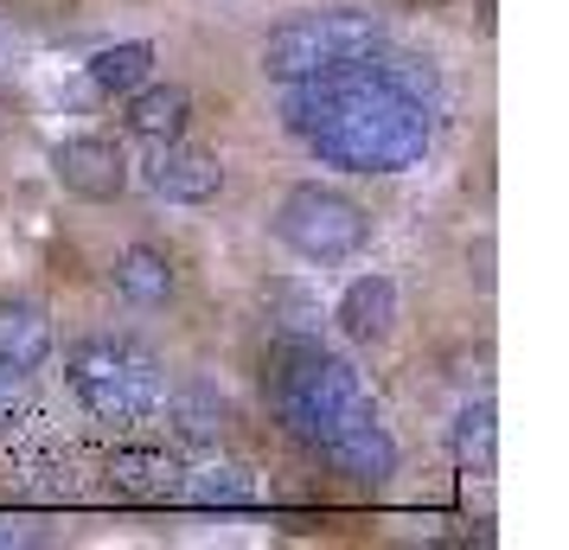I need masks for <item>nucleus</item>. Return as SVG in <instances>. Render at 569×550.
Wrapping results in <instances>:
<instances>
[{
  "mask_svg": "<svg viewBox=\"0 0 569 550\" xmlns=\"http://www.w3.org/2000/svg\"><path fill=\"white\" fill-rule=\"evenodd\" d=\"M492 397H480V403H467L461 417H455V461H461L467 473H487L492 468V442H499V429H492Z\"/></svg>",
  "mask_w": 569,
  "mask_h": 550,
  "instance_id": "nucleus-14",
  "label": "nucleus"
},
{
  "mask_svg": "<svg viewBox=\"0 0 569 550\" xmlns=\"http://www.w3.org/2000/svg\"><path fill=\"white\" fill-rule=\"evenodd\" d=\"M46 359H52V314L39 301H0V366L32 378Z\"/></svg>",
  "mask_w": 569,
  "mask_h": 550,
  "instance_id": "nucleus-8",
  "label": "nucleus"
},
{
  "mask_svg": "<svg viewBox=\"0 0 569 550\" xmlns=\"http://www.w3.org/2000/svg\"><path fill=\"white\" fill-rule=\"evenodd\" d=\"M0 544H20V524H7V519H0Z\"/></svg>",
  "mask_w": 569,
  "mask_h": 550,
  "instance_id": "nucleus-18",
  "label": "nucleus"
},
{
  "mask_svg": "<svg viewBox=\"0 0 569 550\" xmlns=\"http://www.w3.org/2000/svg\"><path fill=\"white\" fill-rule=\"evenodd\" d=\"M109 480H116L122 493H134V499H167L173 487H180V468H173L160 448H122V454L109 461Z\"/></svg>",
  "mask_w": 569,
  "mask_h": 550,
  "instance_id": "nucleus-12",
  "label": "nucleus"
},
{
  "mask_svg": "<svg viewBox=\"0 0 569 550\" xmlns=\"http://www.w3.org/2000/svg\"><path fill=\"white\" fill-rule=\"evenodd\" d=\"M71 391L83 397V410L103 422H141L160 410V366L154 352H141L129 340H90L71 352Z\"/></svg>",
  "mask_w": 569,
  "mask_h": 550,
  "instance_id": "nucleus-4",
  "label": "nucleus"
},
{
  "mask_svg": "<svg viewBox=\"0 0 569 550\" xmlns=\"http://www.w3.org/2000/svg\"><path fill=\"white\" fill-rule=\"evenodd\" d=\"M371 52H385V27L371 13H352V7H333V13H295L288 27L269 32L262 46V71L276 83H308V78H333V71H352Z\"/></svg>",
  "mask_w": 569,
  "mask_h": 550,
  "instance_id": "nucleus-3",
  "label": "nucleus"
},
{
  "mask_svg": "<svg viewBox=\"0 0 569 550\" xmlns=\"http://www.w3.org/2000/svg\"><path fill=\"white\" fill-rule=\"evenodd\" d=\"M397 320V282L390 276H359L352 289L339 294V327L352 340H385Z\"/></svg>",
  "mask_w": 569,
  "mask_h": 550,
  "instance_id": "nucleus-10",
  "label": "nucleus"
},
{
  "mask_svg": "<svg viewBox=\"0 0 569 550\" xmlns=\"http://www.w3.org/2000/svg\"><path fill=\"white\" fill-rule=\"evenodd\" d=\"M20 410H27V371H7V366H0V436L20 422Z\"/></svg>",
  "mask_w": 569,
  "mask_h": 550,
  "instance_id": "nucleus-16",
  "label": "nucleus"
},
{
  "mask_svg": "<svg viewBox=\"0 0 569 550\" xmlns=\"http://www.w3.org/2000/svg\"><path fill=\"white\" fill-rule=\"evenodd\" d=\"M52 173L64 192H78V199H122V186H129V160L116 141L103 134H71V141H58L52 148Z\"/></svg>",
  "mask_w": 569,
  "mask_h": 550,
  "instance_id": "nucleus-6",
  "label": "nucleus"
},
{
  "mask_svg": "<svg viewBox=\"0 0 569 550\" xmlns=\"http://www.w3.org/2000/svg\"><path fill=\"white\" fill-rule=\"evenodd\" d=\"M186 122H192V97H186V83H141L129 90V134L141 141H180Z\"/></svg>",
  "mask_w": 569,
  "mask_h": 550,
  "instance_id": "nucleus-9",
  "label": "nucleus"
},
{
  "mask_svg": "<svg viewBox=\"0 0 569 550\" xmlns=\"http://www.w3.org/2000/svg\"><path fill=\"white\" fill-rule=\"evenodd\" d=\"M186 493L199 499V506H250L257 499V480L243 468H199L186 480Z\"/></svg>",
  "mask_w": 569,
  "mask_h": 550,
  "instance_id": "nucleus-15",
  "label": "nucleus"
},
{
  "mask_svg": "<svg viewBox=\"0 0 569 550\" xmlns=\"http://www.w3.org/2000/svg\"><path fill=\"white\" fill-rule=\"evenodd\" d=\"M148 186L173 206H206L224 186V160L211 148H192V141H154V160H148Z\"/></svg>",
  "mask_w": 569,
  "mask_h": 550,
  "instance_id": "nucleus-7",
  "label": "nucleus"
},
{
  "mask_svg": "<svg viewBox=\"0 0 569 550\" xmlns=\"http://www.w3.org/2000/svg\"><path fill=\"white\" fill-rule=\"evenodd\" d=\"M180 429L186 436H211V422H224V403H218V410H211L206 403V391H192V397H180Z\"/></svg>",
  "mask_w": 569,
  "mask_h": 550,
  "instance_id": "nucleus-17",
  "label": "nucleus"
},
{
  "mask_svg": "<svg viewBox=\"0 0 569 550\" xmlns=\"http://www.w3.org/2000/svg\"><path fill=\"white\" fill-rule=\"evenodd\" d=\"M276 237L301 262H346L365 250L371 218L359 199H346L333 186H295L282 206H276Z\"/></svg>",
  "mask_w": 569,
  "mask_h": 550,
  "instance_id": "nucleus-5",
  "label": "nucleus"
},
{
  "mask_svg": "<svg viewBox=\"0 0 569 550\" xmlns=\"http://www.w3.org/2000/svg\"><path fill=\"white\" fill-rule=\"evenodd\" d=\"M282 116L327 167L346 173H403L436 141V109L390 78L378 52L333 78L288 83Z\"/></svg>",
  "mask_w": 569,
  "mask_h": 550,
  "instance_id": "nucleus-1",
  "label": "nucleus"
},
{
  "mask_svg": "<svg viewBox=\"0 0 569 550\" xmlns=\"http://www.w3.org/2000/svg\"><path fill=\"white\" fill-rule=\"evenodd\" d=\"M116 289H122V301H134V308H160V301L173 294V257L154 250V243H129V250L116 257Z\"/></svg>",
  "mask_w": 569,
  "mask_h": 550,
  "instance_id": "nucleus-11",
  "label": "nucleus"
},
{
  "mask_svg": "<svg viewBox=\"0 0 569 550\" xmlns=\"http://www.w3.org/2000/svg\"><path fill=\"white\" fill-rule=\"evenodd\" d=\"M276 410L308 448H320L339 473L352 480H390L397 473V442L378 422L371 397H365L359 371L320 352V346H295L276 371Z\"/></svg>",
  "mask_w": 569,
  "mask_h": 550,
  "instance_id": "nucleus-2",
  "label": "nucleus"
},
{
  "mask_svg": "<svg viewBox=\"0 0 569 550\" xmlns=\"http://www.w3.org/2000/svg\"><path fill=\"white\" fill-rule=\"evenodd\" d=\"M90 78H97V90H109V97H129V90H141V83L154 78V46H148V39L109 46V52L90 58Z\"/></svg>",
  "mask_w": 569,
  "mask_h": 550,
  "instance_id": "nucleus-13",
  "label": "nucleus"
}]
</instances>
